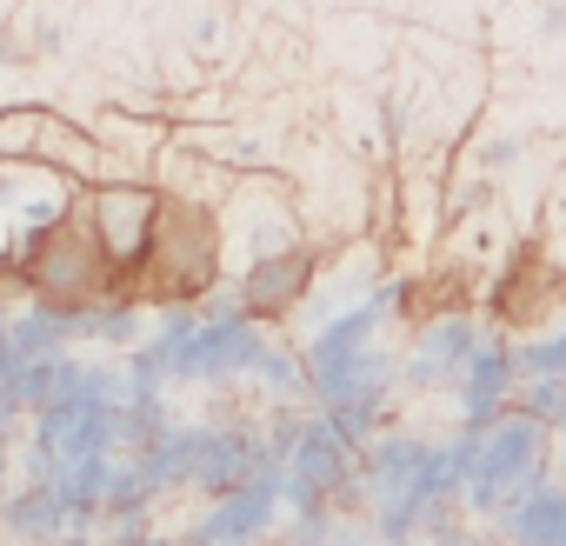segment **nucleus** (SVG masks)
<instances>
[{"label":"nucleus","mask_w":566,"mask_h":546,"mask_svg":"<svg viewBox=\"0 0 566 546\" xmlns=\"http://www.w3.org/2000/svg\"><path fill=\"white\" fill-rule=\"evenodd\" d=\"M0 533H8L14 546H48V539L74 533V526H67V513H61V500H54L48 486L14 480L8 493H0Z\"/></svg>","instance_id":"nucleus-8"},{"label":"nucleus","mask_w":566,"mask_h":546,"mask_svg":"<svg viewBox=\"0 0 566 546\" xmlns=\"http://www.w3.org/2000/svg\"><path fill=\"white\" fill-rule=\"evenodd\" d=\"M513 374L520 380H566V321L513 340Z\"/></svg>","instance_id":"nucleus-10"},{"label":"nucleus","mask_w":566,"mask_h":546,"mask_svg":"<svg viewBox=\"0 0 566 546\" xmlns=\"http://www.w3.org/2000/svg\"><path fill=\"white\" fill-rule=\"evenodd\" d=\"M187 41H193V54H213V48L227 41V14H220V8H200L193 28H187Z\"/></svg>","instance_id":"nucleus-15"},{"label":"nucleus","mask_w":566,"mask_h":546,"mask_svg":"<svg viewBox=\"0 0 566 546\" xmlns=\"http://www.w3.org/2000/svg\"><path fill=\"white\" fill-rule=\"evenodd\" d=\"M21 34H28V54H34V67H48V61H61V54L74 48V14L61 8V0H41V8H28Z\"/></svg>","instance_id":"nucleus-11"},{"label":"nucleus","mask_w":566,"mask_h":546,"mask_svg":"<svg viewBox=\"0 0 566 546\" xmlns=\"http://www.w3.org/2000/svg\"><path fill=\"white\" fill-rule=\"evenodd\" d=\"M48 546H101L94 533H61V539H48Z\"/></svg>","instance_id":"nucleus-17"},{"label":"nucleus","mask_w":566,"mask_h":546,"mask_svg":"<svg viewBox=\"0 0 566 546\" xmlns=\"http://www.w3.org/2000/svg\"><path fill=\"white\" fill-rule=\"evenodd\" d=\"M154 207H160V187L154 180H101V187H81V220L101 240L114 281H127V266L140 260L147 227H154Z\"/></svg>","instance_id":"nucleus-5"},{"label":"nucleus","mask_w":566,"mask_h":546,"mask_svg":"<svg viewBox=\"0 0 566 546\" xmlns=\"http://www.w3.org/2000/svg\"><path fill=\"white\" fill-rule=\"evenodd\" d=\"M520 160H526V140L506 134V127H486V134L473 140V174H480V180H500V174H513Z\"/></svg>","instance_id":"nucleus-13"},{"label":"nucleus","mask_w":566,"mask_h":546,"mask_svg":"<svg viewBox=\"0 0 566 546\" xmlns=\"http://www.w3.org/2000/svg\"><path fill=\"white\" fill-rule=\"evenodd\" d=\"M0 74H34V54H28V34H21L14 8H0Z\"/></svg>","instance_id":"nucleus-14"},{"label":"nucleus","mask_w":566,"mask_h":546,"mask_svg":"<svg viewBox=\"0 0 566 546\" xmlns=\"http://www.w3.org/2000/svg\"><path fill=\"white\" fill-rule=\"evenodd\" d=\"M213 287H227L220 200H213V193L160 187V207H154L147 246H140V260L127 266L120 294L140 301L147 314H167V307H200Z\"/></svg>","instance_id":"nucleus-1"},{"label":"nucleus","mask_w":566,"mask_h":546,"mask_svg":"<svg viewBox=\"0 0 566 546\" xmlns=\"http://www.w3.org/2000/svg\"><path fill=\"white\" fill-rule=\"evenodd\" d=\"M180 546H200V539H187V533H180Z\"/></svg>","instance_id":"nucleus-19"},{"label":"nucleus","mask_w":566,"mask_h":546,"mask_svg":"<svg viewBox=\"0 0 566 546\" xmlns=\"http://www.w3.org/2000/svg\"><path fill=\"white\" fill-rule=\"evenodd\" d=\"M513 413L533 420V427H546V433L559 440V427H566V380H520Z\"/></svg>","instance_id":"nucleus-12"},{"label":"nucleus","mask_w":566,"mask_h":546,"mask_svg":"<svg viewBox=\"0 0 566 546\" xmlns=\"http://www.w3.org/2000/svg\"><path fill=\"white\" fill-rule=\"evenodd\" d=\"M513 393H520L513 340H500V334L486 327L480 347L467 354V367H460L453 387H447V400H453V433H480V427H493L500 413H513Z\"/></svg>","instance_id":"nucleus-6"},{"label":"nucleus","mask_w":566,"mask_h":546,"mask_svg":"<svg viewBox=\"0 0 566 546\" xmlns=\"http://www.w3.org/2000/svg\"><path fill=\"white\" fill-rule=\"evenodd\" d=\"M327 260H334L327 233H307V240H294V246H280V253L247 260L240 273H227V287H233L240 314H247L253 327H266V334H273V327H287V321L314 301Z\"/></svg>","instance_id":"nucleus-4"},{"label":"nucleus","mask_w":566,"mask_h":546,"mask_svg":"<svg viewBox=\"0 0 566 546\" xmlns=\"http://www.w3.org/2000/svg\"><path fill=\"white\" fill-rule=\"evenodd\" d=\"M533 34L539 41H566V0H539V8H533Z\"/></svg>","instance_id":"nucleus-16"},{"label":"nucleus","mask_w":566,"mask_h":546,"mask_svg":"<svg viewBox=\"0 0 566 546\" xmlns=\"http://www.w3.org/2000/svg\"><path fill=\"white\" fill-rule=\"evenodd\" d=\"M559 314H566V266H559L553 240L520 233L506 246V260L486 273V287H480V321L500 340H526V334L553 327Z\"/></svg>","instance_id":"nucleus-3"},{"label":"nucleus","mask_w":566,"mask_h":546,"mask_svg":"<svg viewBox=\"0 0 566 546\" xmlns=\"http://www.w3.org/2000/svg\"><path fill=\"white\" fill-rule=\"evenodd\" d=\"M8 486H14V480H8V447H0V493H8Z\"/></svg>","instance_id":"nucleus-18"},{"label":"nucleus","mask_w":566,"mask_h":546,"mask_svg":"<svg viewBox=\"0 0 566 546\" xmlns=\"http://www.w3.org/2000/svg\"><path fill=\"white\" fill-rule=\"evenodd\" d=\"M8 281H14V294H28V301H41V307H61V314L101 307V301L120 294V281H114L101 240H94L87 220H81V193H74V207H67L61 220L28 227V233L14 227Z\"/></svg>","instance_id":"nucleus-2"},{"label":"nucleus","mask_w":566,"mask_h":546,"mask_svg":"<svg viewBox=\"0 0 566 546\" xmlns=\"http://www.w3.org/2000/svg\"><path fill=\"white\" fill-rule=\"evenodd\" d=\"M500 539L506 546H566V480H546L520 506H506Z\"/></svg>","instance_id":"nucleus-9"},{"label":"nucleus","mask_w":566,"mask_h":546,"mask_svg":"<svg viewBox=\"0 0 566 546\" xmlns=\"http://www.w3.org/2000/svg\"><path fill=\"white\" fill-rule=\"evenodd\" d=\"M280 519H287V500H280V486H273V480H247V486L207 500L200 519L187 526V539H200V546H266Z\"/></svg>","instance_id":"nucleus-7"}]
</instances>
